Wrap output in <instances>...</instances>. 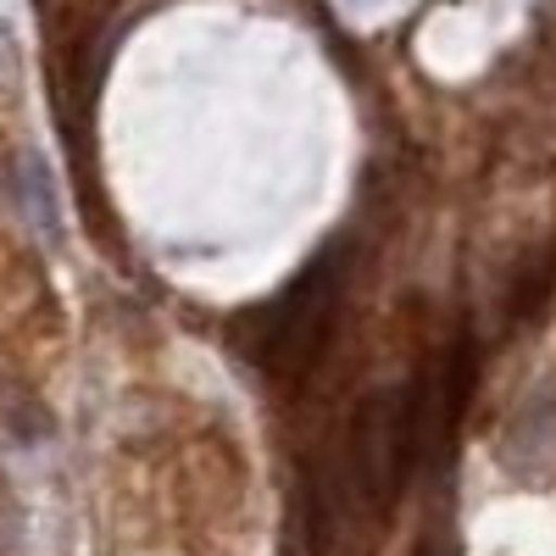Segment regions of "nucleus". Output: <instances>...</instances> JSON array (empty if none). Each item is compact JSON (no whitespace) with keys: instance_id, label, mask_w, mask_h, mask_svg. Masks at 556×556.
<instances>
[{"instance_id":"nucleus-1","label":"nucleus","mask_w":556,"mask_h":556,"mask_svg":"<svg viewBox=\"0 0 556 556\" xmlns=\"http://www.w3.org/2000/svg\"><path fill=\"white\" fill-rule=\"evenodd\" d=\"M345 295V256L323 251L312 267L295 273L285 295L245 317V356L262 379H301L334 334V312Z\"/></svg>"},{"instance_id":"nucleus-3","label":"nucleus","mask_w":556,"mask_h":556,"mask_svg":"<svg viewBox=\"0 0 556 556\" xmlns=\"http://www.w3.org/2000/svg\"><path fill=\"white\" fill-rule=\"evenodd\" d=\"M17 206H23V223L34 228V235L45 240V245H56L62 240V212H56V190H51V178H45V167L34 162V156H23L17 162Z\"/></svg>"},{"instance_id":"nucleus-2","label":"nucleus","mask_w":556,"mask_h":556,"mask_svg":"<svg viewBox=\"0 0 556 556\" xmlns=\"http://www.w3.org/2000/svg\"><path fill=\"white\" fill-rule=\"evenodd\" d=\"M501 462L529 484H551L556 479V395L523 406L501 434Z\"/></svg>"}]
</instances>
